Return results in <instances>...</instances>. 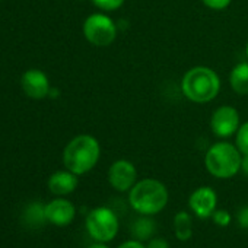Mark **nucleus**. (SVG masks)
<instances>
[{
  "label": "nucleus",
  "instance_id": "23",
  "mask_svg": "<svg viewBox=\"0 0 248 248\" xmlns=\"http://www.w3.org/2000/svg\"><path fill=\"white\" fill-rule=\"evenodd\" d=\"M117 248H146V245L139 239H129V241H124L123 244H120Z\"/></svg>",
  "mask_w": 248,
  "mask_h": 248
},
{
  "label": "nucleus",
  "instance_id": "8",
  "mask_svg": "<svg viewBox=\"0 0 248 248\" xmlns=\"http://www.w3.org/2000/svg\"><path fill=\"white\" fill-rule=\"evenodd\" d=\"M108 183L118 193L130 191L138 183V170L135 164L127 159L114 161L108 170Z\"/></svg>",
  "mask_w": 248,
  "mask_h": 248
},
{
  "label": "nucleus",
  "instance_id": "22",
  "mask_svg": "<svg viewBox=\"0 0 248 248\" xmlns=\"http://www.w3.org/2000/svg\"><path fill=\"white\" fill-rule=\"evenodd\" d=\"M146 248H170V244L164 238H151L146 244Z\"/></svg>",
  "mask_w": 248,
  "mask_h": 248
},
{
  "label": "nucleus",
  "instance_id": "1",
  "mask_svg": "<svg viewBox=\"0 0 248 248\" xmlns=\"http://www.w3.org/2000/svg\"><path fill=\"white\" fill-rule=\"evenodd\" d=\"M220 91L219 75L207 66L188 69L181 79L183 95L194 104H207L213 101Z\"/></svg>",
  "mask_w": 248,
  "mask_h": 248
},
{
  "label": "nucleus",
  "instance_id": "10",
  "mask_svg": "<svg viewBox=\"0 0 248 248\" xmlns=\"http://www.w3.org/2000/svg\"><path fill=\"white\" fill-rule=\"evenodd\" d=\"M76 216V207L75 204L64 199L57 197L46 204V217L47 222L56 225V226H67L73 222Z\"/></svg>",
  "mask_w": 248,
  "mask_h": 248
},
{
  "label": "nucleus",
  "instance_id": "6",
  "mask_svg": "<svg viewBox=\"0 0 248 248\" xmlns=\"http://www.w3.org/2000/svg\"><path fill=\"white\" fill-rule=\"evenodd\" d=\"M83 35L95 47H108L117 38V25L105 14H92L83 22Z\"/></svg>",
  "mask_w": 248,
  "mask_h": 248
},
{
  "label": "nucleus",
  "instance_id": "4",
  "mask_svg": "<svg viewBox=\"0 0 248 248\" xmlns=\"http://www.w3.org/2000/svg\"><path fill=\"white\" fill-rule=\"evenodd\" d=\"M241 159L242 154L235 143L216 142L206 152L204 167L212 177L229 180L241 171Z\"/></svg>",
  "mask_w": 248,
  "mask_h": 248
},
{
  "label": "nucleus",
  "instance_id": "18",
  "mask_svg": "<svg viewBox=\"0 0 248 248\" xmlns=\"http://www.w3.org/2000/svg\"><path fill=\"white\" fill-rule=\"evenodd\" d=\"M124 2L126 0H92V3L104 12H114L120 9L124 5Z\"/></svg>",
  "mask_w": 248,
  "mask_h": 248
},
{
  "label": "nucleus",
  "instance_id": "14",
  "mask_svg": "<svg viewBox=\"0 0 248 248\" xmlns=\"http://www.w3.org/2000/svg\"><path fill=\"white\" fill-rule=\"evenodd\" d=\"M155 231H156V222L151 216L140 215V217H138L132 225V233L135 239L139 241H149L151 238H154Z\"/></svg>",
  "mask_w": 248,
  "mask_h": 248
},
{
  "label": "nucleus",
  "instance_id": "9",
  "mask_svg": "<svg viewBox=\"0 0 248 248\" xmlns=\"http://www.w3.org/2000/svg\"><path fill=\"white\" fill-rule=\"evenodd\" d=\"M188 206L194 216L200 219L212 217L217 206V194L212 187H207V186L199 187L190 194Z\"/></svg>",
  "mask_w": 248,
  "mask_h": 248
},
{
  "label": "nucleus",
  "instance_id": "25",
  "mask_svg": "<svg viewBox=\"0 0 248 248\" xmlns=\"http://www.w3.org/2000/svg\"><path fill=\"white\" fill-rule=\"evenodd\" d=\"M86 248H109L105 242H93V244H91L89 247H86Z\"/></svg>",
  "mask_w": 248,
  "mask_h": 248
},
{
  "label": "nucleus",
  "instance_id": "16",
  "mask_svg": "<svg viewBox=\"0 0 248 248\" xmlns=\"http://www.w3.org/2000/svg\"><path fill=\"white\" fill-rule=\"evenodd\" d=\"M24 220L30 226H41L44 222H47L46 217V204H41L38 202L31 203L25 212H24Z\"/></svg>",
  "mask_w": 248,
  "mask_h": 248
},
{
  "label": "nucleus",
  "instance_id": "21",
  "mask_svg": "<svg viewBox=\"0 0 248 248\" xmlns=\"http://www.w3.org/2000/svg\"><path fill=\"white\" fill-rule=\"evenodd\" d=\"M236 220L241 228L248 229V206H244L239 209V212L236 215Z\"/></svg>",
  "mask_w": 248,
  "mask_h": 248
},
{
  "label": "nucleus",
  "instance_id": "26",
  "mask_svg": "<svg viewBox=\"0 0 248 248\" xmlns=\"http://www.w3.org/2000/svg\"><path fill=\"white\" fill-rule=\"evenodd\" d=\"M245 56H247V60H248V41H247V47H245Z\"/></svg>",
  "mask_w": 248,
  "mask_h": 248
},
{
  "label": "nucleus",
  "instance_id": "3",
  "mask_svg": "<svg viewBox=\"0 0 248 248\" xmlns=\"http://www.w3.org/2000/svg\"><path fill=\"white\" fill-rule=\"evenodd\" d=\"M101 156L99 142L91 135L73 138L63 152V164L66 170L76 175H83L92 171Z\"/></svg>",
  "mask_w": 248,
  "mask_h": 248
},
{
  "label": "nucleus",
  "instance_id": "12",
  "mask_svg": "<svg viewBox=\"0 0 248 248\" xmlns=\"http://www.w3.org/2000/svg\"><path fill=\"white\" fill-rule=\"evenodd\" d=\"M78 175L72 171H57L48 180V188L53 194L63 197L73 193L78 187Z\"/></svg>",
  "mask_w": 248,
  "mask_h": 248
},
{
  "label": "nucleus",
  "instance_id": "19",
  "mask_svg": "<svg viewBox=\"0 0 248 248\" xmlns=\"http://www.w3.org/2000/svg\"><path fill=\"white\" fill-rule=\"evenodd\" d=\"M212 219H213V222H215L217 226L225 228V226H228V225L231 223L232 216H231V213H229L228 210H225V209H216V210L213 212V215H212Z\"/></svg>",
  "mask_w": 248,
  "mask_h": 248
},
{
  "label": "nucleus",
  "instance_id": "15",
  "mask_svg": "<svg viewBox=\"0 0 248 248\" xmlns=\"http://www.w3.org/2000/svg\"><path fill=\"white\" fill-rule=\"evenodd\" d=\"M174 233L180 241H188L193 236V219L188 212H178L174 216Z\"/></svg>",
  "mask_w": 248,
  "mask_h": 248
},
{
  "label": "nucleus",
  "instance_id": "24",
  "mask_svg": "<svg viewBox=\"0 0 248 248\" xmlns=\"http://www.w3.org/2000/svg\"><path fill=\"white\" fill-rule=\"evenodd\" d=\"M241 172L248 175V155H242L241 159Z\"/></svg>",
  "mask_w": 248,
  "mask_h": 248
},
{
  "label": "nucleus",
  "instance_id": "20",
  "mask_svg": "<svg viewBox=\"0 0 248 248\" xmlns=\"http://www.w3.org/2000/svg\"><path fill=\"white\" fill-rule=\"evenodd\" d=\"M202 2L206 8L212 11H223L231 5L232 0H202Z\"/></svg>",
  "mask_w": 248,
  "mask_h": 248
},
{
  "label": "nucleus",
  "instance_id": "5",
  "mask_svg": "<svg viewBox=\"0 0 248 248\" xmlns=\"http://www.w3.org/2000/svg\"><path fill=\"white\" fill-rule=\"evenodd\" d=\"M85 226L92 239H95L96 242L107 244L117 236L120 222L112 209L107 206H99L88 213Z\"/></svg>",
  "mask_w": 248,
  "mask_h": 248
},
{
  "label": "nucleus",
  "instance_id": "2",
  "mask_svg": "<svg viewBox=\"0 0 248 248\" xmlns=\"http://www.w3.org/2000/svg\"><path fill=\"white\" fill-rule=\"evenodd\" d=\"M170 200L168 188L155 178H143L138 181L129 191V203L135 212L145 216L161 213Z\"/></svg>",
  "mask_w": 248,
  "mask_h": 248
},
{
  "label": "nucleus",
  "instance_id": "17",
  "mask_svg": "<svg viewBox=\"0 0 248 248\" xmlns=\"http://www.w3.org/2000/svg\"><path fill=\"white\" fill-rule=\"evenodd\" d=\"M235 145L242 155H248V121L242 123L235 133Z\"/></svg>",
  "mask_w": 248,
  "mask_h": 248
},
{
  "label": "nucleus",
  "instance_id": "7",
  "mask_svg": "<svg viewBox=\"0 0 248 248\" xmlns=\"http://www.w3.org/2000/svg\"><path fill=\"white\" fill-rule=\"evenodd\" d=\"M241 126L239 112L232 105L217 107L210 117V129L219 139H228L233 136Z\"/></svg>",
  "mask_w": 248,
  "mask_h": 248
},
{
  "label": "nucleus",
  "instance_id": "11",
  "mask_svg": "<svg viewBox=\"0 0 248 248\" xmlns=\"http://www.w3.org/2000/svg\"><path fill=\"white\" fill-rule=\"evenodd\" d=\"M22 88L28 96L34 99H43L50 92V82L41 70L31 69L22 76Z\"/></svg>",
  "mask_w": 248,
  "mask_h": 248
},
{
  "label": "nucleus",
  "instance_id": "13",
  "mask_svg": "<svg viewBox=\"0 0 248 248\" xmlns=\"http://www.w3.org/2000/svg\"><path fill=\"white\" fill-rule=\"evenodd\" d=\"M229 85L235 93L241 96L248 95V62H241L232 67L229 73Z\"/></svg>",
  "mask_w": 248,
  "mask_h": 248
}]
</instances>
